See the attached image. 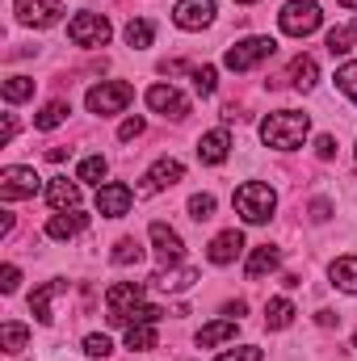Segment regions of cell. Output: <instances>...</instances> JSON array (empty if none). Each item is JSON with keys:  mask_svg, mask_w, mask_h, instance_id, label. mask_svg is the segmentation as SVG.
I'll return each mask as SVG.
<instances>
[{"mask_svg": "<svg viewBox=\"0 0 357 361\" xmlns=\"http://www.w3.org/2000/svg\"><path fill=\"white\" fill-rule=\"evenodd\" d=\"M307 130H311V118L298 114V109H277V114H269L265 122H261V139H265V147H277V152H294V147H303Z\"/></svg>", "mask_w": 357, "mask_h": 361, "instance_id": "6da1fadb", "label": "cell"}, {"mask_svg": "<svg viewBox=\"0 0 357 361\" xmlns=\"http://www.w3.org/2000/svg\"><path fill=\"white\" fill-rule=\"evenodd\" d=\"M231 202H236V210H240L244 223H269L273 219V206H277V193L269 185H261V180H244Z\"/></svg>", "mask_w": 357, "mask_h": 361, "instance_id": "7a4b0ae2", "label": "cell"}, {"mask_svg": "<svg viewBox=\"0 0 357 361\" xmlns=\"http://www.w3.org/2000/svg\"><path fill=\"white\" fill-rule=\"evenodd\" d=\"M320 21H324V13H320V4H311V0H290V4L277 13V25H282L290 38H307V34H315Z\"/></svg>", "mask_w": 357, "mask_h": 361, "instance_id": "3957f363", "label": "cell"}, {"mask_svg": "<svg viewBox=\"0 0 357 361\" xmlns=\"http://www.w3.org/2000/svg\"><path fill=\"white\" fill-rule=\"evenodd\" d=\"M131 97H135V89L126 85V80H105V85H97V89H89V97H85V105H89V114H122L126 105H131Z\"/></svg>", "mask_w": 357, "mask_h": 361, "instance_id": "277c9868", "label": "cell"}, {"mask_svg": "<svg viewBox=\"0 0 357 361\" xmlns=\"http://www.w3.org/2000/svg\"><path fill=\"white\" fill-rule=\"evenodd\" d=\"M105 302H109V324L114 328H126L131 324V311L143 302V281H118V286H109Z\"/></svg>", "mask_w": 357, "mask_h": 361, "instance_id": "5b68a950", "label": "cell"}, {"mask_svg": "<svg viewBox=\"0 0 357 361\" xmlns=\"http://www.w3.org/2000/svg\"><path fill=\"white\" fill-rule=\"evenodd\" d=\"M273 51H277V42H273V38H244V42L227 47L223 63H227L231 72H248V68H257L261 59H269Z\"/></svg>", "mask_w": 357, "mask_h": 361, "instance_id": "8992f818", "label": "cell"}, {"mask_svg": "<svg viewBox=\"0 0 357 361\" xmlns=\"http://www.w3.org/2000/svg\"><path fill=\"white\" fill-rule=\"evenodd\" d=\"M68 38L76 47H105L109 42V21L101 13H76L68 21Z\"/></svg>", "mask_w": 357, "mask_h": 361, "instance_id": "52a82bcc", "label": "cell"}, {"mask_svg": "<svg viewBox=\"0 0 357 361\" xmlns=\"http://www.w3.org/2000/svg\"><path fill=\"white\" fill-rule=\"evenodd\" d=\"M42 189V180L34 169H21V164H8L4 173H0V197L4 202H17V197H34Z\"/></svg>", "mask_w": 357, "mask_h": 361, "instance_id": "ba28073f", "label": "cell"}, {"mask_svg": "<svg viewBox=\"0 0 357 361\" xmlns=\"http://www.w3.org/2000/svg\"><path fill=\"white\" fill-rule=\"evenodd\" d=\"M13 13H17V21L21 25H55L59 17H63V4H55V0H13Z\"/></svg>", "mask_w": 357, "mask_h": 361, "instance_id": "9c48e42d", "label": "cell"}, {"mask_svg": "<svg viewBox=\"0 0 357 361\" xmlns=\"http://www.w3.org/2000/svg\"><path fill=\"white\" fill-rule=\"evenodd\" d=\"M131 202H135V189L122 185V180H109V185L97 189V210H101L105 219H122V214L131 210Z\"/></svg>", "mask_w": 357, "mask_h": 361, "instance_id": "30bf717a", "label": "cell"}, {"mask_svg": "<svg viewBox=\"0 0 357 361\" xmlns=\"http://www.w3.org/2000/svg\"><path fill=\"white\" fill-rule=\"evenodd\" d=\"M173 21H177L181 30H202V25H210V21H214V0H177Z\"/></svg>", "mask_w": 357, "mask_h": 361, "instance_id": "8fae6325", "label": "cell"}, {"mask_svg": "<svg viewBox=\"0 0 357 361\" xmlns=\"http://www.w3.org/2000/svg\"><path fill=\"white\" fill-rule=\"evenodd\" d=\"M147 105H152L156 114H164V118H185V114H189V101H185L173 85H152V89H147Z\"/></svg>", "mask_w": 357, "mask_h": 361, "instance_id": "7c38bea8", "label": "cell"}, {"mask_svg": "<svg viewBox=\"0 0 357 361\" xmlns=\"http://www.w3.org/2000/svg\"><path fill=\"white\" fill-rule=\"evenodd\" d=\"M185 177V169H181V160H156L152 169H147V177H143V185H139V193L147 197V193H156V189H169V185H177V180Z\"/></svg>", "mask_w": 357, "mask_h": 361, "instance_id": "4fadbf2b", "label": "cell"}, {"mask_svg": "<svg viewBox=\"0 0 357 361\" xmlns=\"http://www.w3.org/2000/svg\"><path fill=\"white\" fill-rule=\"evenodd\" d=\"M152 244H156L160 265H177L181 257H185V244H181V235L169 223H152Z\"/></svg>", "mask_w": 357, "mask_h": 361, "instance_id": "5bb4252c", "label": "cell"}, {"mask_svg": "<svg viewBox=\"0 0 357 361\" xmlns=\"http://www.w3.org/2000/svg\"><path fill=\"white\" fill-rule=\"evenodd\" d=\"M240 252H244V235H240L236 227H231V231H223V235H214V240H210V248H206L210 265H231Z\"/></svg>", "mask_w": 357, "mask_h": 361, "instance_id": "9a60e30c", "label": "cell"}, {"mask_svg": "<svg viewBox=\"0 0 357 361\" xmlns=\"http://www.w3.org/2000/svg\"><path fill=\"white\" fill-rule=\"evenodd\" d=\"M85 227H89V214H80V210H59V214H51L47 235H51V240H72V235H80Z\"/></svg>", "mask_w": 357, "mask_h": 361, "instance_id": "2e32d148", "label": "cell"}, {"mask_svg": "<svg viewBox=\"0 0 357 361\" xmlns=\"http://www.w3.org/2000/svg\"><path fill=\"white\" fill-rule=\"evenodd\" d=\"M47 202L55 206V210H76L80 206V185L68 177H51V185H47Z\"/></svg>", "mask_w": 357, "mask_h": 361, "instance_id": "e0dca14e", "label": "cell"}, {"mask_svg": "<svg viewBox=\"0 0 357 361\" xmlns=\"http://www.w3.org/2000/svg\"><path fill=\"white\" fill-rule=\"evenodd\" d=\"M227 152H231L227 130H210V135H202V139H198V160H202V164H223V160H227Z\"/></svg>", "mask_w": 357, "mask_h": 361, "instance_id": "ac0fdd59", "label": "cell"}, {"mask_svg": "<svg viewBox=\"0 0 357 361\" xmlns=\"http://www.w3.org/2000/svg\"><path fill=\"white\" fill-rule=\"evenodd\" d=\"M63 290H68V281H47V286H38V290L30 294V311H34L38 324H51V319H55V315H51V298L63 294Z\"/></svg>", "mask_w": 357, "mask_h": 361, "instance_id": "d6986e66", "label": "cell"}, {"mask_svg": "<svg viewBox=\"0 0 357 361\" xmlns=\"http://www.w3.org/2000/svg\"><path fill=\"white\" fill-rule=\"evenodd\" d=\"M277 261H282V252H277L273 244H261V248L248 257V269H244V273H248V281H261L265 273H273V269H277Z\"/></svg>", "mask_w": 357, "mask_h": 361, "instance_id": "ffe728a7", "label": "cell"}, {"mask_svg": "<svg viewBox=\"0 0 357 361\" xmlns=\"http://www.w3.org/2000/svg\"><path fill=\"white\" fill-rule=\"evenodd\" d=\"M152 281H156V290H164V294H181V290H189V286L198 281V269H189V265H185V269H169V273H156Z\"/></svg>", "mask_w": 357, "mask_h": 361, "instance_id": "44dd1931", "label": "cell"}, {"mask_svg": "<svg viewBox=\"0 0 357 361\" xmlns=\"http://www.w3.org/2000/svg\"><path fill=\"white\" fill-rule=\"evenodd\" d=\"M290 80H294V89L311 92V89H315V80H320V68H315V59H311V55H298V59L290 63Z\"/></svg>", "mask_w": 357, "mask_h": 361, "instance_id": "7402d4cb", "label": "cell"}, {"mask_svg": "<svg viewBox=\"0 0 357 361\" xmlns=\"http://www.w3.org/2000/svg\"><path fill=\"white\" fill-rule=\"evenodd\" d=\"M231 336H236V319H214V324H206V328L198 332V345L210 349V345H223V341H231Z\"/></svg>", "mask_w": 357, "mask_h": 361, "instance_id": "603a6c76", "label": "cell"}, {"mask_svg": "<svg viewBox=\"0 0 357 361\" xmlns=\"http://www.w3.org/2000/svg\"><path fill=\"white\" fill-rule=\"evenodd\" d=\"M160 345V332H156V324H131L126 328V349H156Z\"/></svg>", "mask_w": 357, "mask_h": 361, "instance_id": "cb8c5ba5", "label": "cell"}, {"mask_svg": "<svg viewBox=\"0 0 357 361\" xmlns=\"http://www.w3.org/2000/svg\"><path fill=\"white\" fill-rule=\"evenodd\" d=\"M290 319H294V302L290 298H269L265 302V328H290Z\"/></svg>", "mask_w": 357, "mask_h": 361, "instance_id": "d4e9b609", "label": "cell"}, {"mask_svg": "<svg viewBox=\"0 0 357 361\" xmlns=\"http://www.w3.org/2000/svg\"><path fill=\"white\" fill-rule=\"evenodd\" d=\"M332 286L345 294H357V257H341L332 265Z\"/></svg>", "mask_w": 357, "mask_h": 361, "instance_id": "484cf974", "label": "cell"}, {"mask_svg": "<svg viewBox=\"0 0 357 361\" xmlns=\"http://www.w3.org/2000/svg\"><path fill=\"white\" fill-rule=\"evenodd\" d=\"M25 341H30V328H25V324H4V328H0V349H4V353H21Z\"/></svg>", "mask_w": 357, "mask_h": 361, "instance_id": "4316f807", "label": "cell"}, {"mask_svg": "<svg viewBox=\"0 0 357 361\" xmlns=\"http://www.w3.org/2000/svg\"><path fill=\"white\" fill-rule=\"evenodd\" d=\"M68 114H72V109H68L63 101H51V105H47V109H42V114L34 118V126H38V130H55V126H59V122H63Z\"/></svg>", "mask_w": 357, "mask_h": 361, "instance_id": "83f0119b", "label": "cell"}, {"mask_svg": "<svg viewBox=\"0 0 357 361\" xmlns=\"http://www.w3.org/2000/svg\"><path fill=\"white\" fill-rule=\"evenodd\" d=\"M25 97H34V80H30V76H8V80H4V101H8V105H17V101H25Z\"/></svg>", "mask_w": 357, "mask_h": 361, "instance_id": "f1b7e54d", "label": "cell"}, {"mask_svg": "<svg viewBox=\"0 0 357 361\" xmlns=\"http://www.w3.org/2000/svg\"><path fill=\"white\" fill-rule=\"evenodd\" d=\"M105 156H89V160H80V169H76V180H89V185H101L105 180Z\"/></svg>", "mask_w": 357, "mask_h": 361, "instance_id": "f546056e", "label": "cell"}, {"mask_svg": "<svg viewBox=\"0 0 357 361\" xmlns=\"http://www.w3.org/2000/svg\"><path fill=\"white\" fill-rule=\"evenodd\" d=\"M152 34H156V30H152V21H143V17L126 25V42H131L135 51H143V47H152Z\"/></svg>", "mask_w": 357, "mask_h": 361, "instance_id": "4dcf8cb0", "label": "cell"}, {"mask_svg": "<svg viewBox=\"0 0 357 361\" xmlns=\"http://www.w3.org/2000/svg\"><path fill=\"white\" fill-rule=\"evenodd\" d=\"M189 219H193V223L214 219V197H210V193H193V197H189Z\"/></svg>", "mask_w": 357, "mask_h": 361, "instance_id": "1f68e13d", "label": "cell"}, {"mask_svg": "<svg viewBox=\"0 0 357 361\" xmlns=\"http://www.w3.org/2000/svg\"><path fill=\"white\" fill-rule=\"evenodd\" d=\"M143 261V248L135 240H118L114 244V265H139Z\"/></svg>", "mask_w": 357, "mask_h": 361, "instance_id": "d6a6232c", "label": "cell"}, {"mask_svg": "<svg viewBox=\"0 0 357 361\" xmlns=\"http://www.w3.org/2000/svg\"><path fill=\"white\" fill-rule=\"evenodd\" d=\"M353 47H357V38L349 34V25H345V30H332V34H328V55H349Z\"/></svg>", "mask_w": 357, "mask_h": 361, "instance_id": "836d02e7", "label": "cell"}, {"mask_svg": "<svg viewBox=\"0 0 357 361\" xmlns=\"http://www.w3.org/2000/svg\"><path fill=\"white\" fill-rule=\"evenodd\" d=\"M337 89L357 101V59H353V63H345V68L337 72Z\"/></svg>", "mask_w": 357, "mask_h": 361, "instance_id": "e575fe53", "label": "cell"}, {"mask_svg": "<svg viewBox=\"0 0 357 361\" xmlns=\"http://www.w3.org/2000/svg\"><path fill=\"white\" fill-rule=\"evenodd\" d=\"M214 85H219V76H214V68H210V63L193 72V89L202 92V97H214Z\"/></svg>", "mask_w": 357, "mask_h": 361, "instance_id": "d590c367", "label": "cell"}, {"mask_svg": "<svg viewBox=\"0 0 357 361\" xmlns=\"http://www.w3.org/2000/svg\"><path fill=\"white\" fill-rule=\"evenodd\" d=\"M109 349H114L109 336H89V341H85V353H89V357H109Z\"/></svg>", "mask_w": 357, "mask_h": 361, "instance_id": "8d00e7d4", "label": "cell"}, {"mask_svg": "<svg viewBox=\"0 0 357 361\" xmlns=\"http://www.w3.org/2000/svg\"><path fill=\"white\" fill-rule=\"evenodd\" d=\"M214 361H261V349L244 345V349H231V353H223V357H214Z\"/></svg>", "mask_w": 357, "mask_h": 361, "instance_id": "74e56055", "label": "cell"}, {"mask_svg": "<svg viewBox=\"0 0 357 361\" xmlns=\"http://www.w3.org/2000/svg\"><path fill=\"white\" fill-rule=\"evenodd\" d=\"M139 135H143V118H126V122L118 126V139H122V143H126V139H139Z\"/></svg>", "mask_w": 357, "mask_h": 361, "instance_id": "f35d334b", "label": "cell"}, {"mask_svg": "<svg viewBox=\"0 0 357 361\" xmlns=\"http://www.w3.org/2000/svg\"><path fill=\"white\" fill-rule=\"evenodd\" d=\"M17 281H21L17 265H4V269H0V290H4V294H13V290H17Z\"/></svg>", "mask_w": 357, "mask_h": 361, "instance_id": "ab89813d", "label": "cell"}, {"mask_svg": "<svg viewBox=\"0 0 357 361\" xmlns=\"http://www.w3.org/2000/svg\"><path fill=\"white\" fill-rule=\"evenodd\" d=\"M315 156H320V160H332V156H337V139H332V135H320V139H315Z\"/></svg>", "mask_w": 357, "mask_h": 361, "instance_id": "60d3db41", "label": "cell"}, {"mask_svg": "<svg viewBox=\"0 0 357 361\" xmlns=\"http://www.w3.org/2000/svg\"><path fill=\"white\" fill-rule=\"evenodd\" d=\"M13 135H17V118H13V114H4V126H0V143H13Z\"/></svg>", "mask_w": 357, "mask_h": 361, "instance_id": "b9f144b4", "label": "cell"}, {"mask_svg": "<svg viewBox=\"0 0 357 361\" xmlns=\"http://www.w3.org/2000/svg\"><path fill=\"white\" fill-rule=\"evenodd\" d=\"M328 214H332L328 202H311V219H315V223H328Z\"/></svg>", "mask_w": 357, "mask_h": 361, "instance_id": "7bdbcfd3", "label": "cell"}, {"mask_svg": "<svg viewBox=\"0 0 357 361\" xmlns=\"http://www.w3.org/2000/svg\"><path fill=\"white\" fill-rule=\"evenodd\" d=\"M315 319H320V328H337L341 324V315H332V311H320Z\"/></svg>", "mask_w": 357, "mask_h": 361, "instance_id": "ee69618b", "label": "cell"}, {"mask_svg": "<svg viewBox=\"0 0 357 361\" xmlns=\"http://www.w3.org/2000/svg\"><path fill=\"white\" fill-rule=\"evenodd\" d=\"M8 231H13V214L4 210V214H0V235H8Z\"/></svg>", "mask_w": 357, "mask_h": 361, "instance_id": "f6af8a7d", "label": "cell"}, {"mask_svg": "<svg viewBox=\"0 0 357 361\" xmlns=\"http://www.w3.org/2000/svg\"><path fill=\"white\" fill-rule=\"evenodd\" d=\"M227 315H236V319H240V315H244V298H236V302H227Z\"/></svg>", "mask_w": 357, "mask_h": 361, "instance_id": "bcb514c9", "label": "cell"}, {"mask_svg": "<svg viewBox=\"0 0 357 361\" xmlns=\"http://www.w3.org/2000/svg\"><path fill=\"white\" fill-rule=\"evenodd\" d=\"M337 4H345V8H357V0H337Z\"/></svg>", "mask_w": 357, "mask_h": 361, "instance_id": "7dc6e473", "label": "cell"}, {"mask_svg": "<svg viewBox=\"0 0 357 361\" xmlns=\"http://www.w3.org/2000/svg\"><path fill=\"white\" fill-rule=\"evenodd\" d=\"M349 34H353V38H357V21H353V25H349Z\"/></svg>", "mask_w": 357, "mask_h": 361, "instance_id": "c3c4849f", "label": "cell"}, {"mask_svg": "<svg viewBox=\"0 0 357 361\" xmlns=\"http://www.w3.org/2000/svg\"><path fill=\"white\" fill-rule=\"evenodd\" d=\"M236 4H257V0H236Z\"/></svg>", "mask_w": 357, "mask_h": 361, "instance_id": "681fc988", "label": "cell"}, {"mask_svg": "<svg viewBox=\"0 0 357 361\" xmlns=\"http://www.w3.org/2000/svg\"><path fill=\"white\" fill-rule=\"evenodd\" d=\"M353 349H357V336H353Z\"/></svg>", "mask_w": 357, "mask_h": 361, "instance_id": "f907efd6", "label": "cell"}]
</instances>
